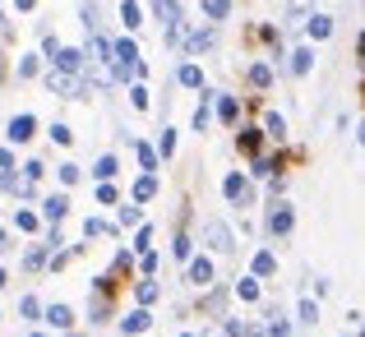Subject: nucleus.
I'll use <instances>...</instances> for the list:
<instances>
[{
  "label": "nucleus",
  "mask_w": 365,
  "mask_h": 337,
  "mask_svg": "<svg viewBox=\"0 0 365 337\" xmlns=\"http://www.w3.org/2000/svg\"><path fill=\"white\" fill-rule=\"evenodd\" d=\"M46 88H51L56 98H79L83 79H79V74H65V70H46Z\"/></svg>",
  "instance_id": "1"
},
{
  "label": "nucleus",
  "mask_w": 365,
  "mask_h": 337,
  "mask_svg": "<svg viewBox=\"0 0 365 337\" xmlns=\"http://www.w3.org/2000/svg\"><path fill=\"white\" fill-rule=\"evenodd\" d=\"M33 134H37V115H14L9 120V130H5V139H9V148H24V143H33Z\"/></svg>",
  "instance_id": "2"
},
{
  "label": "nucleus",
  "mask_w": 365,
  "mask_h": 337,
  "mask_svg": "<svg viewBox=\"0 0 365 337\" xmlns=\"http://www.w3.org/2000/svg\"><path fill=\"white\" fill-rule=\"evenodd\" d=\"M185 277H190L195 286H213V259L190 254V259H185Z\"/></svg>",
  "instance_id": "3"
},
{
  "label": "nucleus",
  "mask_w": 365,
  "mask_h": 337,
  "mask_svg": "<svg viewBox=\"0 0 365 337\" xmlns=\"http://www.w3.org/2000/svg\"><path fill=\"white\" fill-rule=\"evenodd\" d=\"M292 227H296L292 204H273L268 208V231H273V236H292Z\"/></svg>",
  "instance_id": "4"
},
{
  "label": "nucleus",
  "mask_w": 365,
  "mask_h": 337,
  "mask_svg": "<svg viewBox=\"0 0 365 337\" xmlns=\"http://www.w3.org/2000/svg\"><path fill=\"white\" fill-rule=\"evenodd\" d=\"M51 70H65V74H83V51L79 46H61L51 56Z\"/></svg>",
  "instance_id": "5"
},
{
  "label": "nucleus",
  "mask_w": 365,
  "mask_h": 337,
  "mask_svg": "<svg viewBox=\"0 0 365 337\" xmlns=\"http://www.w3.org/2000/svg\"><path fill=\"white\" fill-rule=\"evenodd\" d=\"M204 240L217 249V254H227V249H236V240H232V231H227L222 222H204Z\"/></svg>",
  "instance_id": "6"
},
{
  "label": "nucleus",
  "mask_w": 365,
  "mask_h": 337,
  "mask_svg": "<svg viewBox=\"0 0 365 337\" xmlns=\"http://www.w3.org/2000/svg\"><path fill=\"white\" fill-rule=\"evenodd\" d=\"M42 319L51 323V328H61V333L74 328V310H70V305H42Z\"/></svg>",
  "instance_id": "7"
},
{
  "label": "nucleus",
  "mask_w": 365,
  "mask_h": 337,
  "mask_svg": "<svg viewBox=\"0 0 365 337\" xmlns=\"http://www.w3.org/2000/svg\"><path fill=\"white\" fill-rule=\"evenodd\" d=\"M65 213H70V199H65V195H46L42 199V222H65Z\"/></svg>",
  "instance_id": "8"
},
{
  "label": "nucleus",
  "mask_w": 365,
  "mask_h": 337,
  "mask_svg": "<svg viewBox=\"0 0 365 337\" xmlns=\"http://www.w3.org/2000/svg\"><path fill=\"white\" fill-rule=\"evenodd\" d=\"M148 323H153V314L139 305V310H130V314L120 319V333H125V337H139V333H148Z\"/></svg>",
  "instance_id": "9"
},
{
  "label": "nucleus",
  "mask_w": 365,
  "mask_h": 337,
  "mask_svg": "<svg viewBox=\"0 0 365 337\" xmlns=\"http://www.w3.org/2000/svg\"><path fill=\"white\" fill-rule=\"evenodd\" d=\"M222 195L232 199V204H245V199H250V185H245V176H241V171H232V176L222 180Z\"/></svg>",
  "instance_id": "10"
},
{
  "label": "nucleus",
  "mask_w": 365,
  "mask_h": 337,
  "mask_svg": "<svg viewBox=\"0 0 365 337\" xmlns=\"http://www.w3.org/2000/svg\"><path fill=\"white\" fill-rule=\"evenodd\" d=\"M83 61H88V65H111V42H107V37H93L88 51H83Z\"/></svg>",
  "instance_id": "11"
},
{
  "label": "nucleus",
  "mask_w": 365,
  "mask_h": 337,
  "mask_svg": "<svg viewBox=\"0 0 365 337\" xmlns=\"http://www.w3.org/2000/svg\"><path fill=\"white\" fill-rule=\"evenodd\" d=\"M153 195H158V176H153V171H143V176L134 180V204H148Z\"/></svg>",
  "instance_id": "12"
},
{
  "label": "nucleus",
  "mask_w": 365,
  "mask_h": 337,
  "mask_svg": "<svg viewBox=\"0 0 365 337\" xmlns=\"http://www.w3.org/2000/svg\"><path fill=\"white\" fill-rule=\"evenodd\" d=\"M310 65H314V51H310V46H296V51H292V65H287V70L301 79V74H310Z\"/></svg>",
  "instance_id": "13"
},
{
  "label": "nucleus",
  "mask_w": 365,
  "mask_h": 337,
  "mask_svg": "<svg viewBox=\"0 0 365 337\" xmlns=\"http://www.w3.org/2000/svg\"><path fill=\"white\" fill-rule=\"evenodd\" d=\"M14 74H19V79H37V74H42V56H19Z\"/></svg>",
  "instance_id": "14"
},
{
  "label": "nucleus",
  "mask_w": 365,
  "mask_h": 337,
  "mask_svg": "<svg viewBox=\"0 0 365 337\" xmlns=\"http://www.w3.org/2000/svg\"><path fill=\"white\" fill-rule=\"evenodd\" d=\"M153 9H158V19L167 28H176L180 24V9H176V0H153Z\"/></svg>",
  "instance_id": "15"
},
{
  "label": "nucleus",
  "mask_w": 365,
  "mask_h": 337,
  "mask_svg": "<svg viewBox=\"0 0 365 337\" xmlns=\"http://www.w3.org/2000/svg\"><path fill=\"white\" fill-rule=\"evenodd\" d=\"M56 180H61L65 190L79 185V180H83V167H74V162H61V167H56Z\"/></svg>",
  "instance_id": "16"
},
{
  "label": "nucleus",
  "mask_w": 365,
  "mask_h": 337,
  "mask_svg": "<svg viewBox=\"0 0 365 337\" xmlns=\"http://www.w3.org/2000/svg\"><path fill=\"white\" fill-rule=\"evenodd\" d=\"M46 254H51V245H33V249L24 254V268H28V273H37V268H46Z\"/></svg>",
  "instance_id": "17"
},
{
  "label": "nucleus",
  "mask_w": 365,
  "mask_h": 337,
  "mask_svg": "<svg viewBox=\"0 0 365 337\" xmlns=\"http://www.w3.org/2000/svg\"><path fill=\"white\" fill-rule=\"evenodd\" d=\"M14 227L24 231V236H33V231L42 227V217H37V213H28V208H14Z\"/></svg>",
  "instance_id": "18"
},
{
  "label": "nucleus",
  "mask_w": 365,
  "mask_h": 337,
  "mask_svg": "<svg viewBox=\"0 0 365 337\" xmlns=\"http://www.w3.org/2000/svg\"><path fill=\"white\" fill-rule=\"evenodd\" d=\"M213 42H217L213 28H195V33H190V51H208Z\"/></svg>",
  "instance_id": "19"
},
{
  "label": "nucleus",
  "mask_w": 365,
  "mask_h": 337,
  "mask_svg": "<svg viewBox=\"0 0 365 337\" xmlns=\"http://www.w3.org/2000/svg\"><path fill=\"white\" fill-rule=\"evenodd\" d=\"M176 79L185 83V88H204V70H199V65H180Z\"/></svg>",
  "instance_id": "20"
},
{
  "label": "nucleus",
  "mask_w": 365,
  "mask_h": 337,
  "mask_svg": "<svg viewBox=\"0 0 365 337\" xmlns=\"http://www.w3.org/2000/svg\"><path fill=\"white\" fill-rule=\"evenodd\" d=\"M277 268V259H273V249H259L255 254V277H268Z\"/></svg>",
  "instance_id": "21"
},
{
  "label": "nucleus",
  "mask_w": 365,
  "mask_h": 337,
  "mask_svg": "<svg viewBox=\"0 0 365 337\" xmlns=\"http://www.w3.org/2000/svg\"><path fill=\"white\" fill-rule=\"evenodd\" d=\"M139 19H143V9L134 5V0H120V24L125 28H139Z\"/></svg>",
  "instance_id": "22"
},
{
  "label": "nucleus",
  "mask_w": 365,
  "mask_h": 337,
  "mask_svg": "<svg viewBox=\"0 0 365 337\" xmlns=\"http://www.w3.org/2000/svg\"><path fill=\"white\" fill-rule=\"evenodd\" d=\"M213 98H217V93H208V98H199V107H195V130H199V134H204L208 120H213V115H208V102H213Z\"/></svg>",
  "instance_id": "23"
},
{
  "label": "nucleus",
  "mask_w": 365,
  "mask_h": 337,
  "mask_svg": "<svg viewBox=\"0 0 365 337\" xmlns=\"http://www.w3.org/2000/svg\"><path fill=\"white\" fill-rule=\"evenodd\" d=\"M116 171H120V162H116V157L107 152V157H98V167H93V176H98V180H111Z\"/></svg>",
  "instance_id": "24"
},
{
  "label": "nucleus",
  "mask_w": 365,
  "mask_h": 337,
  "mask_svg": "<svg viewBox=\"0 0 365 337\" xmlns=\"http://www.w3.org/2000/svg\"><path fill=\"white\" fill-rule=\"evenodd\" d=\"M134 152H139V167H143V171H153V176H158V152H153L148 143H134Z\"/></svg>",
  "instance_id": "25"
},
{
  "label": "nucleus",
  "mask_w": 365,
  "mask_h": 337,
  "mask_svg": "<svg viewBox=\"0 0 365 337\" xmlns=\"http://www.w3.org/2000/svg\"><path fill=\"white\" fill-rule=\"evenodd\" d=\"M250 83H255V88H268V83H273V65H264V61H259L255 70H250Z\"/></svg>",
  "instance_id": "26"
},
{
  "label": "nucleus",
  "mask_w": 365,
  "mask_h": 337,
  "mask_svg": "<svg viewBox=\"0 0 365 337\" xmlns=\"http://www.w3.org/2000/svg\"><path fill=\"white\" fill-rule=\"evenodd\" d=\"M51 143H56V148H70V143H74V130L56 120V125H51Z\"/></svg>",
  "instance_id": "27"
},
{
  "label": "nucleus",
  "mask_w": 365,
  "mask_h": 337,
  "mask_svg": "<svg viewBox=\"0 0 365 337\" xmlns=\"http://www.w3.org/2000/svg\"><path fill=\"white\" fill-rule=\"evenodd\" d=\"M296 319H301L305 328H314V323H319V305H314V301H301V310H296Z\"/></svg>",
  "instance_id": "28"
},
{
  "label": "nucleus",
  "mask_w": 365,
  "mask_h": 337,
  "mask_svg": "<svg viewBox=\"0 0 365 337\" xmlns=\"http://www.w3.org/2000/svg\"><path fill=\"white\" fill-rule=\"evenodd\" d=\"M19 314H24V319H42V301H37V296H24V301H19Z\"/></svg>",
  "instance_id": "29"
},
{
  "label": "nucleus",
  "mask_w": 365,
  "mask_h": 337,
  "mask_svg": "<svg viewBox=\"0 0 365 337\" xmlns=\"http://www.w3.org/2000/svg\"><path fill=\"white\" fill-rule=\"evenodd\" d=\"M204 14L208 19H227L232 14V0H204Z\"/></svg>",
  "instance_id": "30"
},
{
  "label": "nucleus",
  "mask_w": 365,
  "mask_h": 337,
  "mask_svg": "<svg viewBox=\"0 0 365 337\" xmlns=\"http://www.w3.org/2000/svg\"><path fill=\"white\" fill-rule=\"evenodd\" d=\"M264 143V130H241V152H259Z\"/></svg>",
  "instance_id": "31"
},
{
  "label": "nucleus",
  "mask_w": 365,
  "mask_h": 337,
  "mask_svg": "<svg viewBox=\"0 0 365 337\" xmlns=\"http://www.w3.org/2000/svg\"><path fill=\"white\" fill-rule=\"evenodd\" d=\"M264 134H273V139H282V134H287V120H282L277 111H268V120H264Z\"/></svg>",
  "instance_id": "32"
},
{
  "label": "nucleus",
  "mask_w": 365,
  "mask_h": 337,
  "mask_svg": "<svg viewBox=\"0 0 365 337\" xmlns=\"http://www.w3.org/2000/svg\"><path fill=\"white\" fill-rule=\"evenodd\" d=\"M329 33H333V19L329 14H314L310 19V37H329Z\"/></svg>",
  "instance_id": "33"
},
{
  "label": "nucleus",
  "mask_w": 365,
  "mask_h": 337,
  "mask_svg": "<svg viewBox=\"0 0 365 337\" xmlns=\"http://www.w3.org/2000/svg\"><path fill=\"white\" fill-rule=\"evenodd\" d=\"M111 222H102V217H88V222H83V236H111Z\"/></svg>",
  "instance_id": "34"
},
{
  "label": "nucleus",
  "mask_w": 365,
  "mask_h": 337,
  "mask_svg": "<svg viewBox=\"0 0 365 337\" xmlns=\"http://www.w3.org/2000/svg\"><path fill=\"white\" fill-rule=\"evenodd\" d=\"M120 227H143V213H139V204H125V208H120Z\"/></svg>",
  "instance_id": "35"
},
{
  "label": "nucleus",
  "mask_w": 365,
  "mask_h": 337,
  "mask_svg": "<svg viewBox=\"0 0 365 337\" xmlns=\"http://www.w3.org/2000/svg\"><path fill=\"white\" fill-rule=\"evenodd\" d=\"M130 107L134 111H148V88H143V83H134V88H130Z\"/></svg>",
  "instance_id": "36"
},
{
  "label": "nucleus",
  "mask_w": 365,
  "mask_h": 337,
  "mask_svg": "<svg viewBox=\"0 0 365 337\" xmlns=\"http://www.w3.org/2000/svg\"><path fill=\"white\" fill-rule=\"evenodd\" d=\"M236 291H241V301H259V277H245V282H236Z\"/></svg>",
  "instance_id": "37"
},
{
  "label": "nucleus",
  "mask_w": 365,
  "mask_h": 337,
  "mask_svg": "<svg viewBox=\"0 0 365 337\" xmlns=\"http://www.w3.org/2000/svg\"><path fill=\"white\" fill-rule=\"evenodd\" d=\"M213 102H217V115H222V125H232V120H236V102H232V98H213Z\"/></svg>",
  "instance_id": "38"
},
{
  "label": "nucleus",
  "mask_w": 365,
  "mask_h": 337,
  "mask_svg": "<svg viewBox=\"0 0 365 337\" xmlns=\"http://www.w3.org/2000/svg\"><path fill=\"white\" fill-rule=\"evenodd\" d=\"M153 152H162V157H171V152H176V134L171 130H162V139H158V148Z\"/></svg>",
  "instance_id": "39"
},
{
  "label": "nucleus",
  "mask_w": 365,
  "mask_h": 337,
  "mask_svg": "<svg viewBox=\"0 0 365 337\" xmlns=\"http://www.w3.org/2000/svg\"><path fill=\"white\" fill-rule=\"evenodd\" d=\"M116 185H111V180H98V204H116Z\"/></svg>",
  "instance_id": "40"
},
{
  "label": "nucleus",
  "mask_w": 365,
  "mask_h": 337,
  "mask_svg": "<svg viewBox=\"0 0 365 337\" xmlns=\"http://www.w3.org/2000/svg\"><path fill=\"white\" fill-rule=\"evenodd\" d=\"M153 301H158V282H139V305L148 310Z\"/></svg>",
  "instance_id": "41"
},
{
  "label": "nucleus",
  "mask_w": 365,
  "mask_h": 337,
  "mask_svg": "<svg viewBox=\"0 0 365 337\" xmlns=\"http://www.w3.org/2000/svg\"><path fill=\"white\" fill-rule=\"evenodd\" d=\"M19 185H24V180H19L14 171H0V190H5V195H19Z\"/></svg>",
  "instance_id": "42"
},
{
  "label": "nucleus",
  "mask_w": 365,
  "mask_h": 337,
  "mask_svg": "<svg viewBox=\"0 0 365 337\" xmlns=\"http://www.w3.org/2000/svg\"><path fill=\"white\" fill-rule=\"evenodd\" d=\"M227 337H259V328H250V323H227Z\"/></svg>",
  "instance_id": "43"
},
{
  "label": "nucleus",
  "mask_w": 365,
  "mask_h": 337,
  "mask_svg": "<svg viewBox=\"0 0 365 337\" xmlns=\"http://www.w3.org/2000/svg\"><path fill=\"white\" fill-rule=\"evenodd\" d=\"M153 245V227H139V236H134V249H139V254H143V249H148Z\"/></svg>",
  "instance_id": "44"
},
{
  "label": "nucleus",
  "mask_w": 365,
  "mask_h": 337,
  "mask_svg": "<svg viewBox=\"0 0 365 337\" xmlns=\"http://www.w3.org/2000/svg\"><path fill=\"white\" fill-rule=\"evenodd\" d=\"M171 254H176V259H190V236H176V245H171Z\"/></svg>",
  "instance_id": "45"
},
{
  "label": "nucleus",
  "mask_w": 365,
  "mask_h": 337,
  "mask_svg": "<svg viewBox=\"0 0 365 337\" xmlns=\"http://www.w3.org/2000/svg\"><path fill=\"white\" fill-rule=\"evenodd\" d=\"M264 337H287V323H282V319H268V328H264Z\"/></svg>",
  "instance_id": "46"
},
{
  "label": "nucleus",
  "mask_w": 365,
  "mask_h": 337,
  "mask_svg": "<svg viewBox=\"0 0 365 337\" xmlns=\"http://www.w3.org/2000/svg\"><path fill=\"white\" fill-rule=\"evenodd\" d=\"M273 171H277V162H268V157L255 162V176H273Z\"/></svg>",
  "instance_id": "47"
},
{
  "label": "nucleus",
  "mask_w": 365,
  "mask_h": 337,
  "mask_svg": "<svg viewBox=\"0 0 365 337\" xmlns=\"http://www.w3.org/2000/svg\"><path fill=\"white\" fill-rule=\"evenodd\" d=\"M139 268H143V273H153V268H158V254H153V249H143V254H139Z\"/></svg>",
  "instance_id": "48"
},
{
  "label": "nucleus",
  "mask_w": 365,
  "mask_h": 337,
  "mask_svg": "<svg viewBox=\"0 0 365 337\" xmlns=\"http://www.w3.org/2000/svg\"><path fill=\"white\" fill-rule=\"evenodd\" d=\"M0 171H19L14 167V148H0Z\"/></svg>",
  "instance_id": "49"
},
{
  "label": "nucleus",
  "mask_w": 365,
  "mask_h": 337,
  "mask_svg": "<svg viewBox=\"0 0 365 337\" xmlns=\"http://www.w3.org/2000/svg\"><path fill=\"white\" fill-rule=\"evenodd\" d=\"M301 19H305V0H292V28H301Z\"/></svg>",
  "instance_id": "50"
},
{
  "label": "nucleus",
  "mask_w": 365,
  "mask_h": 337,
  "mask_svg": "<svg viewBox=\"0 0 365 337\" xmlns=\"http://www.w3.org/2000/svg\"><path fill=\"white\" fill-rule=\"evenodd\" d=\"M5 249H14V245H9V231L0 227V254H5Z\"/></svg>",
  "instance_id": "51"
},
{
  "label": "nucleus",
  "mask_w": 365,
  "mask_h": 337,
  "mask_svg": "<svg viewBox=\"0 0 365 337\" xmlns=\"http://www.w3.org/2000/svg\"><path fill=\"white\" fill-rule=\"evenodd\" d=\"M14 9H24V14H28V9H37V0H14Z\"/></svg>",
  "instance_id": "52"
},
{
  "label": "nucleus",
  "mask_w": 365,
  "mask_h": 337,
  "mask_svg": "<svg viewBox=\"0 0 365 337\" xmlns=\"http://www.w3.org/2000/svg\"><path fill=\"white\" fill-rule=\"evenodd\" d=\"M356 51H361V61H365V37H361V42H356Z\"/></svg>",
  "instance_id": "53"
},
{
  "label": "nucleus",
  "mask_w": 365,
  "mask_h": 337,
  "mask_svg": "<svg viewBox=\"0 0 365 337\" xmlns=\"http://www.w3.org/2000/svg\"><path fill=\"white\" fill-rule=\"evenodd\" d=\"M5 282H9V273H5V268H0V286H5Z\"/></svg>",
  "instance_id": "54"
},
{
  "label": "nucleus",
  "mask_w": 365,
  "mask_h": 337,
  "mask_svg": "<svg viewBox=\"0 0 365 337\" xmlns=\"http://www.w3.org/2000/svg\"><path fill=\"white\" fill-rule=\"evenodd\" d=\"M361 143H365V120H361Z\"/></svg>",
  "instance_id": "55"
},
{
  "label": "nucleus",
  "mask_w": 365,
  "mask_h": 337,
  "mask_svg": "<svg viewBox=\"0 0 365 337\" xmlns=\"http://www.w3.org/2000/svg\"><path fill=\"white\" fill-rule=\"evenodd\" d=\"M0 24H5V9H0Z\"/></svg>",
  "instance_id": "56"
},
{
  "label": "nucleus",
  "mask_w": 365,
  "mask_h": 337,
  "mask_svg": "<svg viewBox=\"0 0 365 337\" xmlns=\"http://www.w3.org/2000/svg\"><path fill=\"white\" fill-rule=\"evenodd\" d=\"M180 337H195V333H180Z\"/></svg>",
  "instance_id": "57"
},
{
  "label": "nucleus",
  "mask_w": 365,
  "mask_h": 337,
  "mask_svg": "<svg viewBox=\"0 0 365 337\" xmlns=\"http://www.w3.org/2000/svg\"><path fill=\"white\" fill-rule=\"evenodd\" d=\"M213 337H227V333H213Z\"/></svg>",
  "instance_id": "58"
},
{
  "label": "nucleus",
  "mask_w": 365,
  "mask_h": 337,
  "mask_svg": "<svg viewBox=\"0 0 365 337\" xmlns=\"http://www.w3.org/2000/svg\"><path fill=\"white\" fill-rule=\"evenodd\" d=\"M33 337H42V333H33Z\"/></svg>",
  "instance_id": "59"
},
{
  "label": "nucleus",
  "mask_w": 365,
  "mask_h": 337,
  "mask_svg": "<svg viewBox=\"0 0 365 337\" xmlns=\"http://www.w3.org/2000/svg\"><path fill=\"white\" fill-rule=\"evenodd\" d=\"M361 337H365V333H361Z\"/></svg>",
  "instance_id": "60"
}]
</instances>
